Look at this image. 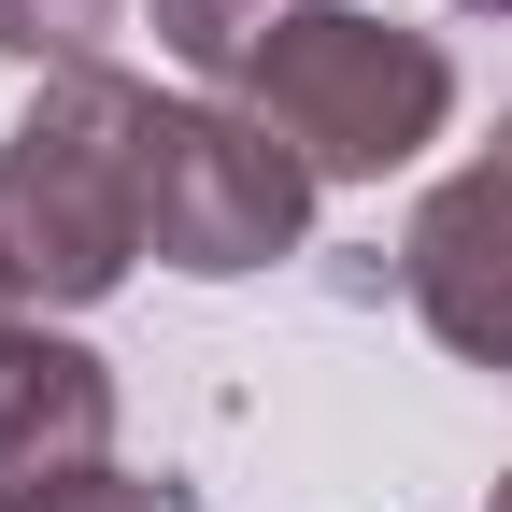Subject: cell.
<instances>
[{"label": "cell", "instance_id": "cell-5", "mask_svg": "<svg viewBox=\"0 0 512 512\" xmlns=\"http://www.w3.org/2000/svg\"><path fill=\"white\" fill-rule=\"evenodd\" d=\"M114 456V370L57 328H0V498Z\"/></svg>", "mask_w": 512, "mask_h": 512}, {"label": "cell", "instance_id": "cell-8", "mask_svg": "<svg viewBox=\"0 0 512 512\" xmlns=\"http://www.w3.org/2000/svg\"><path fill=\"white\" fill-rule=\"evenodd\" d=\"M0 512H185V484H143V470H72V484H29V498H0Z\"/></svg>", "mask_w": 512, "mask_h": 512}, {"label": "cell", "instance_id": "cell-2", "mask_svg": "<svg viewBox=\"0 0 512 512\" xmlns=\"http://www.w3.org/2000/svg\"><path fill=\"white\" fill-rule=\"evenodd\" d=\"M242 114H271L285 143L313 157V185H370L399 171L413 143H441V114H456V57H441L427 29H384V15H285L271 57L242 72Z\"/></svg>", "mask_w": 512, "mask_h": 512}, {"label": "cell", "instance_id": "cell-10", "mask_svg": "<svg viewBox=\"0 0 512 512\" xmlns=\"http://www.w3.org/2000/svg\"><path fill=\"white\" fill-rule=\"evenodd\" d=\"M0 328H15V271H0Z\"/></svg>", "mask_w": 512, "mask_h": 512}, {"label": "cell", "instance_id": "cell-7", "mask_svg": "<svg viewBox=\"0 0 512 512\" xmlns=\"http://www.w3.org/2000/svg\"><path fill=\"white\" fill-rule=\"evenodd\" d=\"M114 29V0H0V57H43V72H86Z\"/></svg>", "mask_w": 512, "mask_h": 512}, {"label": "cell", "instance_id": "cell-3", "mask_svg": "<svg viewBox=\"0 0 512 512\" xmlns=\"http://www.w3.org/2000/svg\"><path fill=\"white\" fill-rule=\"evenodd\" d=\"M299 228H313V157L271 114L157 100V128H143V242L171 271H200V285L271 271V256H299Z\"/></svg>", "mask_w": 512, "mask_h": 512}, {"label": "cell", "instance_id": "cell-1", "mask_svg": "<svg viewBox=\"0 0 512 512\" xmlns=\"http://www.w3.org/2000/svg\"><path fill=\"white\" fill-rule=\"evenodd\" d=\"M143 128L157 86L128 72H43V100L0 128V271H15L29 313H86L143 271Z\"/></svg>", "mask_w": 512, "mask_h": 512}, {"label": "cell", "instance_id": "cell-6", "mask_svg": "<svg viewBox=\"0 0 512 512\" xmlns=\"http://www.w3.org/2000/svg\"><path fill=\"white\" fill-rule=\"evenodd\" d=\"M285 15H313V0H157V43L185 57V72L242 86L256 57H271V29H285Z\"/></svg>", "mask_w": 512, "mask_h": 512}, {"label": "cell", "instance_id": "cell-4", "mask_svg": "<svg viewBox=\"0 0 512 512\" xmlns=\"http://www.w3.org/2000/svg\"><path fill=\"white\" fill-rule=\"evenodd\" d=\"M399 285H413L441 356L512 384V114H498V143L456 185H427V214L399 228Z\"/></svg>", "mask_w": 512, "mask_h": 512}, {"label": "cell", "instance_id": "cell-9", "mask_svg": "<svg viewBox=\"0 0 512 512\" xmlns=\"http://www.w3.org/2000/svg\"><path fill=\"white\" fill-rule=\"evenodd\" d=\"M456 15H498V29H512V0H456Z\"/></svg>", "mask_w": 512, "mask_h": 512}, {"label": "cell", "instance_id": "cell-11", "mask_svg": "<svg viewBox=\"0 0 512 512\" xmlns=\"http://www.w3.org/2000/svg\"><path fill=\"white\" fill-rule=\"evenodd\" d=\"M498 512H512V470H498Z\"/></svg>", "mask_w": 512, "mask_h": 512}]
</instances>
